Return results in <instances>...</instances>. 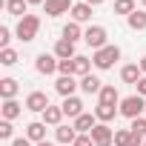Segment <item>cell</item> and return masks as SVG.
<instances>
[{
	"mask_svg": "<svg viewBox=\"0 0 146 146\" xmlns=\"http://www.w3.org/2000/svg\"><path fill=\"white\" fill-rule=\"evenodd\" d=\"M26 3H29V6H43L46 0H26Z\"/></svg>",
	"mask_w": 146,
	"mask_h": 146,
	"instance_id": "8d00e7d4",
	"label": "cell"
},
{
	"mask_svg": "<svg viewBox=\"0 0 146 146\" xmlns=\"http://www.w3.org/2000/svg\"><path fill=\"white\" fill-rule=\"evenodd\" d=\"M60 109H63V117H72V120H78V117L83 115V100H80V98H63Z\"/></svg>",
	"mask_w": 146,
	"mask_h": 146,
	"instance_id": "30bf717a",
	"label": "cell"
},
{
	"mask_svg": "<svg viewBox=\"0 0 146 146\" xmlns=\"http://www.w3.org/2000/svg\"><path fill=\"white\" fill-rule=\"evenodd\" d=\"M57 63H60V60H57L54 54H46V52L35 57V69L40 72V75H54V72H57Z\"/></svg>",
	"mask_w": 146,
	"mask_h": 146,
	"instance_id": "ba28073f",
	"label": "cell"
},
{
	"mask_svg": "<svg viewBox=\"0 0 146 146\" xmlns=\"http://www.w3.org/2000/svg\"><path fill=\"white\" fill-rule=\"evenodd\" d=\"M83 3H89V6L95 9V6H100V3H103V0H83Z\"/></svg>",
	"mask_w": 146,
	"mask_h": 146,
	"instance_id": "d590c367",
	"label": "cell"
},
{
	"mask_svg": "<svg viewBox=\"0 0 146 146\" xmlns=\"http://www.w3.org/2000/svg\"><path fill=\"white\" fill-rule=\"evenodd\" d=\"M140 78H143L140 63H129V66H123V69H120V80H123V83H132V86H135Z\"/></svg>",
	"mask_w": 146,
	"mask_h": 146,
	"instance_id": "4fadbf2b",
	"label": "cell"
},
{
	"mask_svg": "<svg viewBox=\"0 0 146 146\" xmlns=\"http://www.w3.org/2000/svg\"><path fill=\"white\" fill-rule=\"evenodd\" d=\"M80 89H83L86 95H100L103 80H100V78H95V75H86V78H80Z\"/></svg>",
	"mask_w": 146,
	"mask_h": 146,
	"instance_id": "e0dca14e",
	"label": "cell"
},
{
	"mask_svg": "<svg viewBox=\"0 0 146 146\" xmlns=\"http://www.w3.org/2000/svg\"><path fill=\"white\" fill-rule=\"evenodd\" d=\"M49 106H52V103H49V95H46V92H29V98H26V109H29V112H40V115H43Z\"/></svg>",
	"mask_w": 146,
	"mask_h": 146,
	"instance_id": "52a82bcc",
	"label": "cell"
},
{
	"mask_svg": "<svg viewBox=\"0 0 146 146\" xmlns=\"http://www.w3.org/2000/svg\"><path fill=\"white\" fill-rule=\"evenodd\" d=\"M35 146H54V143H49V140H43V143H35Z\"/></svg>",
	"mask_w": 146,
	"mask_h": 146,
	"instance_id": "f35d334b",
	"label": "cell"
},
{
	"mask_svg": "<svg viewBox=\"0 0 146 146\" xmlns=\"http://www.w3.org/2000/svg\"><path fill=\"white\" fill-rule=\"evenodd\" d=\"M0 112H3V120H15L23 109H20L17 100H3V109H0Z\"/></svg>",
	"mask_w": 146,
	"mask_h": 146,
	"instance_id": "484cf974",
	"label": "cell"
},
{
	"mask_svg": "<svg viewBox=\"0 0 146 146\" xmlns=\"http://www.w3.org/2000/svg\"><path fill=\"white\" fill-rule=\"evenodd\" d=\"M89 135H92L95 146H112V143H115V132L109 129V123H98Z\"/></svg>",
	"mask_w": 146,
	"mask_h": 146,
	"instance_id": "8992f818",
	"label": "cell"
},
{
	"mask_svg": "<svg viewBox=\"0 0 146 146\" xmlns=\"http://www.w3.org/2000/svg\"><path fill=\"white\" fill-rule=\"evenodd\" d=\"M72 146H95V140H92V135H78V140Z\"/></svg>",
	"mask_w": 146,
	"mask_h": 146,
	"instance_id": "d6a6232c",
	"label": "cell"
},
{
	"mask_svg": "<svg viewBox=\"0 0 146 146\" xmlns=\"http://www.w3.org/2000/svg\"><path fill=\"white\" fill-rule=\"evenodd\" d=\"M140 3H143V6H146V0H140Z\"/></svg>",
	"mask_w": 146,
	"mask_h": 146,
	"instance_id": "ab89813d",
	"label": "cell"
},
{
	"mask_svg": "<svg viewBox=\"0 0 146 146\" xmlns=\"http://www.w3.org/2000/svg\"><path fill=\"white\" fill-rule=\"evenodd\" d=\"M75 89H80V83L75 80V75H60L54 80V92L60 98H75Z\"/></svg>",
	"mask_w": 146,
	"mask_h": 146,
	"instance_id": "5b68a950",
	"label": "cell"
},
{
	"mask_svg": "<svg viewBox=\"0 0 146 146\" xmlns=\"http://www.w3.org/2000/svg\"><path fill=\"white\" fill-rule=\"evenodd\" d=\"M120 60V49L117 46H103V49H98L95 52V57H92V63H95V69H100V72H106V69H112L115 63Z\"/></svg>",
	"mask_w": 146,
	"mask_h": 146,
	"instance_id": "6da1fadb",
	"label": "cell"
},
{
	"mask_svg": "<svg viewBox=\"0 0 146 146\" xmlns=\"http://www.w3.org/2000/svg\"><path fill=\"white\" fill-rule=\"evenodd\" d=\"M126 23H129V29H132V32H143V29H146V12H143V9L132 12V15L126 17Z\"/></svg>",
	"mask_w": 146,
	"mask_h": 146,
	"instance_id": "44dd1931",
	"label": "cell"
},
{
	"mask_svg": "<svg viewBox=\"0 0 146 146\" xmlns=\"http://www.w3.org/2000/svg\"><path fill=\"white\" fill-rule=\"evenodd\" d=\"M143 146H146V143H143Z\"/></svg>",
	"mask_w": 146,
	"mask_h": 146,
	"instance_id": "60d3db41",
	"label": "cell"
},
{
	"mask_svg": "<svg viewBox=\"0 0 146 146\" xmlns=\"http://www.w3.org/2000/svg\"><path fill=\"white\" fill-rule=\"evenodd\" d=\"M72 20H75V23L92 20V6L89 3H75V6H72Z\"/></svg>",
	"mask_w": 146,
	"mask_h": 146,
	"instance_id": "d6986e66",
	"label": "cell"
},
{
	"mask_svg": "<svg viewBox=\"0 0 146 146\" xmlns=\"http://www.w3.org/2000/svg\"><path fill=\"white\" fill-rule=\"evenodd\" d=\"M6 12L9 15H15V17H26V9H29V3L26 0H6Z\"/></svg>",
	"mask_w": 146,
	"mask_h": 146,
	"instance_id": "603a6c76",
	"label": "cell"
},
{
	"mask_svg": "<svg viewBox=\"0 0 146 146\" xmlns=\"http://www.w3.org/2000/svg\"><path fill=\"white\" fill-rule=\"evenodd\" d=\"M37 32H40V17L37 15H26V17L17 20V37L23 43H32L37 37Z\"/></svg>",
	"mask_w": 146,
	"mask_h": 146,
	"instance_id": "7a4b0ae2",
	"label": "cell"
},
{
	"mask_svg": "<svg viewBox=\"0 0 146 146\" xmlns=\"http://www.w3.org/2000/svg\"><path fill=\"white\" fill-rule=\"evenodd\" d=\"M17 80L15 78H3V80H0V98H3V100H15V95H17Z\"/></svg>",
	"mask_w": 146,
	"mask_h": 146,
	"instance_id": "ac0fdd59",
	"label": "cell"
},
{
	"mask_svg": "<svg viewBox=\"0 0 146 146\" xmlns=\"http://www.w3.org/2000/svg\"><path fill=\"white\" fill-rule=\"evenodd\" d=\"M80 37H83V32H80V23L69 20V23L63 26V40H72V43H78Z\"/></svg>",
	"mask_w": 146,
	"mask_h": 146,
	"instance_id": "7402d4cb",
	"label": "cell"
},
{
	"mask_svg": "<svg viewBox=\"0 0 146 146\" xmlns=\"http://www.w3.org/2000/svg\"><path fill=\"white\" fill-rule=\"evenodd\" d=\"M26 137H29L32 143H43V140H46V123H43V120L29 123V126H26Z\"/></svg>",
	"mask_w": 146,
	"mask_h": 146,
	"instance_id": "9a60e30c",
	"label": "cell"
},
{
	"mask_svg": "<svg viewBox=\"0 0 146 146\" xmlns=\"http://www.w3.org/2000/svg\"><path fill=\"white\" fill-rule=\"evenodd\" d=\"M98 103L117 106V103H120V95H117V89H115V86H103V89H100V95H98Z\"/></svg>",
	"mask_w": 146,
	"mask_h": 146,
	"instance_id": "ffe728a7",
	"label": "cell"
},
{
	"mask_svg": "<svg viewBox=\"0 0 146 146\" xmlns=\"http://www.w3.org/2000/svg\"><path fill=\"white\" fill-rule=\"evenodd\" d=\"M143 112H146V100L140 95H129V98L120 100V115L123 117L135 120V117H143Z\"/></svg>",
	"mask_w": 146,
	"mask_h": 146,
	"instance_id": "3957f363",
	"label": "cell"
},
{
	"mask_svg": "<svg viewBox=\"0 0 146 146\" xmlns=\"http://www.w3.org/2000/svg\"><path fill=\"white\" fill-rule=\"evenodd\" d=\"M72 63H75V72H72V75H78V78H86V75H89V69H92V60L83 57V54H78Z\"/></svg>",
	"mask_w": 146,
	"mask_h": 146,
	"instance_id": "d4e9b609",
	"label": "cell"
},
{
	"mask_svg": "<svg viewBox=\"0 0 146 146\" xmlns=\"http://www.w3.org/2000/svg\"><path fill=\"white\" fill-rule=\"evenodd\" d=\"M140 69H143V75H146V57H140Z\"/></svg>",
	"mask_w": 146,
	"mask_h": 146,
	"instance_id": "74e56055",
	"label": "cell"
},
{
	"mask_svg": "<svg viewBox=\"0 0 146 146\" xmlns=\"http://www.w3.org/2000/svg\"><path fill=\"white\" fill-rule=\"evenodd\" d=\"M60 120H63V109H60V106H49V109L43 112V123H49V126H60Z\"/></svg>",
	"mask_w": 146,
	"mask_h": 146,
	"instance_id": "cb8c5ba5",
	"label": "cell"
},
{
	"mask_svg": "<svg viewBox=\"0 0 146 146\" xmlns=\"http://www.w3.org/2000/svg\"><path fill=\"white\" fill-rule=\"evenodd\" d=\"M132 12H137V6H135V0H115V15H132Z\"/></svg>",
	"mask_w": 146,
	"mask_h": 146,
	"instance_id": "4316f807",
	"label": "cell"
},
{
	"mask_svg": "<svg viewBox=\"0 0 146 146\" xmlns=\"http://www.w3.org/2000/svg\"><path fill=\"white\" fill-rule=\"evenodd\" d=\"M129 129H132V135H137V137H143V140H146V117H135Z\"/></svg>",
	"mask_w": 146,
	"mask_h": 146,
	"instance_id": "f1b7e54d",
	"label": "cell"
},
{
	"mask_svg": "<svg viewBox=\"0 0 146 146\" xmlns=\"http://www.w3.org/2000/svg\"><path fill=\"white\" fill-rule=\"evenodd\" d=\"M72 126L78 129V135H89V132H92V129L98 126V117H95V115H86V112H83V115H80V117H78L75 123H72Z\"/></svg>",
	"mask_w": 146,
	"mask_h": 146,
	"instance_id": "2e32d148",
	"label": "cell"
},
{
	"mask_svg": "<svg viewBox=\"0 0 146 146\" xmlns=\"http://www.w3.org/2000/svg\"><path fill=\"white\" fill-rule=\"evenodd\" d=\"M9 40H12L9 26H0V49H9Z\"/></svg>",
	"mask_w": 146,
	"mask_h": 146,
	"instance_id": "f546056e",
	"label": "cell"
},
{
	"mask_svg": "<svg viewBox=\"0 0 146 146\" xmlns=\"http://www.w3.org/2000/svg\"><path fill=\"white\" fill-rule=\"evenodd\" d=\"M135 89H137L135 95H140V98H146V75H143V78H140V80L135 83Z\"/></svg>",
	"mask_w": 146,
	"mask_h": 146,
	"instance_id": "836d02e7",
	"label": "cell"
},
{
	"mask_svg": "<svg viewBox=\"0 0 146 146\" xmlns=\"http://www.w3.org/2000/svg\"><path fill=\"white\" fill-rule=\"evenodd\" d=\"M52 54H54L57 60H72V57H78V54H75V43H72V40H63V37L54 43V52H52Z\"/></svg>",
	"mask_w": 146,
	"mask_h": 146,
	"instance_id": "8fae6325",
	"label": "cell"
},
{
	"mask_svg": "<svg viewBox=\"0 0 146 146\" xmlns=\"http://www.w3.org/2000/svg\"><path fill=\"white\" fill-rule=\"evenodd\" d=\"M54 137H57L60 146H72V143L78 140V129L75 126H57L54 129Z\"/></svg>",
	"mask_w": 146,
	"mask_h": 146,
	"instance_id": "5bb4252c",
	"label": "cell"
},
{
	"mask_svg": "<svg viewBox=\"0 0 146 146\" xmlns=\"http://www.w3.org/2000/svg\"><path fill=\"white\" fill-rule=\"evenodd\" d=\"M12 132H15V129H12V120H0V137L9 140V137H12Z\"/></svg>",
	"mask_w": 146,
	"mask_h": 146,
	"instance_id": "1f68e13d",
	"label": "cell"
},
{
	"mask_svg": "<svg viewBox=\"0 0 146 146\" xmlns=\"http://www.w3.org/2000/svg\"><path fill=\"white\" fill-rule=\"evenodd\" d=\"M115 115H120V106H109V103H98L95 106L98 123H109V120H115Z\"/></svg>",
	"mask_w": 146,
	"mask_h": 146,
	"instance_id": "7c38bea8",
	"label": "cell"
},
{
	"mask_svg": "<svg viewBox=\"0 0 146 146\" xmlns=\"http://www.w3.org/2000/svg\"><path fill=\"white\" fill-rule=\"evenodd\" d=\"M12 146H32V140H29V137H15Z\"/></svg>",
	"mask_w": 146,
	"mask_h": 146,
	"instance_id": "e575fe53",
	"label": "cell"
},
{
	"mask_svg": "<svg viewBox=\"0 0 146 146\" xmlns=\"http://www.w3.org/2000/svg\"><path fill=\"white\" fill-rule=\"evenodd\" d=\"M72 60H75V57H72ZM72 60H60V63H57V72H60V75H72V72H75V63H72Z\"/></svg>",
	"mask_w": 146,
	"mask_h": 146,
	"instance_id": "4dcf8cb0",
	"label": "cell"
},
{
	"mask_svg": "<svg viewBox=\"0 0 146 146\" xmlns=\"http://www.w3.org/2000/svg\"><path fill=\"white\" fill-rule=\"evenodd\" d=\"M0 63H3V66H15L17 63V52L9 46V49H0Z\"/></svg>",
	"mask_w": 146,
	"mask_h": 146,
	"instance_id": "83f0119b",
	"label": "cell"
},
{
	"mask_svg": "<svg viewBox=\"0 0 146 146\" xmlns=\"http://www.w3.org/2000/svg\"><path fill=\"white\" fill-rule=\"evenodd\" d=\"M72 0H46L43 3V12L49 15V17H60V15H66V12H72Z\"/></svg>",
	"mask_w": 146,
	"mask_h": 146,
	"instance_id": "9c48e42d",
	"label": "cell"
},
{
	"mask_svg": "<svg viewBox=\"0 0 146 146\" xmlns=\"http://www.w3.org/2000/svg\"><path fill=\"white\" fill-rule=\"evenodd\" d=\"M106 37H109V35H106V29H103V26H89V29L83 32L86 46H92L95 52H98V49H103V46H109V43H106Z\"/></svg>",
	"mask_w": 146,
	"mask_h": 146,
	"instance_id": "277c9868",
	"label": "cell"
}]
</instances>
